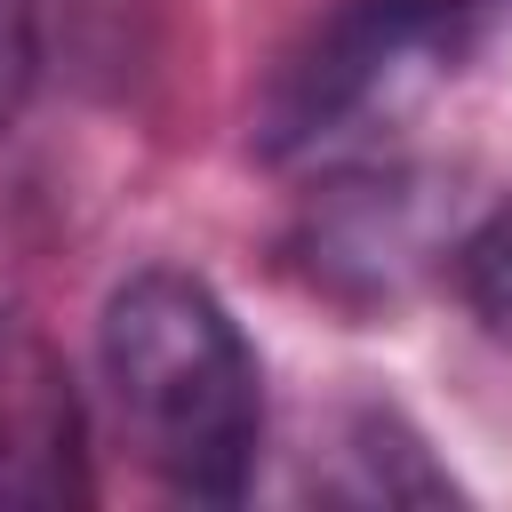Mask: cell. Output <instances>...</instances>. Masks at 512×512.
Returning <instances> with one entry per match:
<instances>
[{
    "instance_id": "cell-1",
    "label": "cell",
    "mask_w": 512,
    "mask_h": 512,
    "mask_svg": "<svg viewBox=\"0 0 512 512\" xmlns=\"http://www.w3.org/2000/svg\"><path fill=\"white\" fill-rule=\"evenodd\" d=\"M96 360L128 448L168 496L240 504L264 456V368L200 272L144 264L104 296Z\"/></svg>"
},
{
    "instance_id": "cell-2",
    "label": "cell",
    "mask_w": 512,
    "mask_h": 512,
    "mask_svg": "<svg viewBox=\"0 0 512 512\" xmlns=\"http://www.w3.org/2000/svg\"><path fill=\"white\" fill-rule=\"evenodd\" d=\"M480 40V16L456 0H352L304 48L280 56L256 96L264 160H352L376 128L408 120Z\"/></svg>"
},
{
    "instance_id": "cell-8",
    "label": "cell",
    "mask_w": 512,
    "mask_h": 512,
    "mask_svg": "<svg viewBox=\"0 0 512 512\" xmlns=\"http://www.w3.org/2000/svg\"><path fill=\"white\" fill-rule=\"evenodd\" d=\"M456 8H472V16H488V8H504V0H456Z\"/></svg>"
},
{
    "instance_id": "cell-6",
    "label": "cell",
    "mask_w": 512,
    "mask_h": 512,
    "mask_svg": "<svg viewBox=\"0 0 512 512\" xmlns=\"http://www.w3.org/2000/svg\"><path fill=\"white\" fill-rule=\"evenodd\" d=\"M456 296L472 304V320L496 336V344H512V200L504 208H488L464 240H456Z\"/></svg>"
},
{
    "instance_id": "cell-5",
    "label": "cell",
    "mask_w": 512,
    "mask_h": 512,
    "mask_svg": "<svg viewBox=\"0 0 512 512\" xmlns=\"http://www.w3.org/2000/svg\"><path fill=\"white\" fill-rule=\"evenodd\" d=\"M336 472H328V496L344 504H448L456 480L432 464L424 432L400 416V408H352L336 424Z\"/></svg>"
},
{
    "instance_id": "cell-3",
    "label": "cell",
    "mask_w": 512,
    "mask_h": 512,
    "mask_svg": "<svg viewBox=\"0 0 512 512\" xmlns=\"http://www.w3.org/2000/svg\"><path fill=\"white\" fill-rule=\"evenodd\" d=\"M88 496L80 384L24 312H0V512H64Z\"/></svg>"
},
{
    "instance_id": "cell-4",
    "label": "cell",
    "mask_w": 512,
    "mask_h": 512,
    "mask_svg": "<svg viewBox=\"0 0 512 512\" xmlns=\"http://www.w3.org/2000/svg\"><path fill=\"white\" fill-rule=\"evenodd\" d=\"M432 256V184L400 168H352L312 200L304 264L336 296H400Z\"/></svg>"
},
{
    "instance_id": "cell-7",
    "label": "cell",
    "mask_w": 512,
    "mask_h": 512,
    "mask_svg": "<svg viewBox=\"0 0 512 512\" xmlns=\"http://www.w3.org/2000/svg\"><path fill=\"white\" fill-rule=\"evenodd\" d=\"M32 80H40V0H0V136L24 120Z\"/></svg>"
}]
</instances>
